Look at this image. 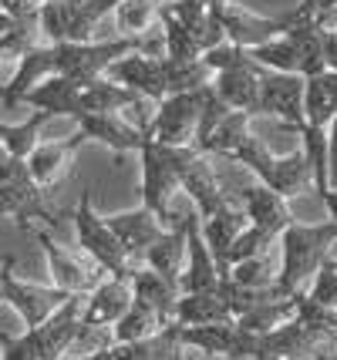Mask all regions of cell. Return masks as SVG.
I'll list each match as a JSON object with an SVG mask.
<instances>
[{"label":"cell","mask_w":337,"mask_h":360,"mask_svg":"<svg viewBox=\"0 0 337 360\" xmlns=\"http://www.w3.org/2000/svg\"><path fill=\"white\" fill-rule=\"evenodd\" d=\"M280 246V273L276 286L284 297H300L304 283L314 280V273L331 259V250L337 246V222H290L284 236L276 239Z\"/></svg>","instance_id":"obj_1"},{"label":"cell","mask_w":337,"mask_h":360,"mask_svg":"<svg viewBox=\"0 0 337 360\" xmlns=\"http://www.w3.org/2000/svg\"><path fill=\"white\" fill-rule=\"evenodd\" d=\"M139 155H142V205L169 226V199L176 195L182 172L203 152H196L193 145H162V141H155L145 131Z\"/></svg>","instance_id":"obj_2"},{"label":"cell","mask_w":337,"mask_h":360,"mask_svg":"<svg viewBox=\"0 0 337 360\" xmlns=\"http://www.w3.org/2000/svg\"><path fill=\"white\" fill-rule=\"evenodd\" d=\"M0 216H11L20 233H34V222H41L48 233L61 226V212L48 202V188L31 179L24 158H11V165L0 172Z\"/></svg>","instance_id":"obj_3"},{"label":"cell","mask_w":337,"mask_h":360,"mask_svg":"<svg viewBox=\"0 0 337 360\" xmlns=\"http://www.w3.org/2000/svg\"><path fill=\"white\" fill-rule=\"evenodd\" d=\"M229 158H236L240 165H246L260 179V186H267L270 192L284 195V199L304 195L307 188L314 186V169L307 162L304 148L300 152H290V155H273L263 141L250 135Z\"/></svg>","instance_id":"obj_4"},{"label":"cell","mask_w":337,"mask_h":360,"mask_svg":"<svg viewBox=\"0 0 337 360\" xmlns=\"http://www.w3.org/2000/svg\"><path fill=\"white\" fill-rule=\"evenodd\" d=\"M71 222H75V233H78V246L84 250V256L95 263L105 276H115V280H129L135 273V263L129 259L125 246L118 243V236L112 233V226L105 216H98L95 205H91V192L84 188L78 195V205L71 212Z\"/></svg>","instance_id":"obj_5"},{"label":"cell","mask_w":337,"mask_h":360,"mask_svg":"<svg viewBox=\"0 0 337 360\" xmlns=\"http://www.w3.org/2000/svg\"><path fill=\"white\" fill-rule=\"evenodd\" d=\"M14 266H17L14 256H4V263H0V297L17 310V316L24 320V330H34L41 327L54 310H61L71 300V293H61L54 286H34V283L17 280Z\"/></svg>","instance_id":"obj_6"},{"label":"cell","mask_w":337,"mask_h":360,"mask_svg":"<svg viewBox=\"0 0 337 360\" xmlns=\"http://www.w3.org/2000/svg\"><path fill=\"white\" fill-rule=\"evenodd\" d=\"M209 14L216 17V24L223 27L226 41L229 44L243 47V51H253V47L267 44V41H276L290 31L293 24V14L287 17H260V14H250L246 7L233 4V0H220L209 7Z\"/></svg>","instance_id":"obj_7"},{"label":"cell","mask_w":337,"mask_h":360,"mask_svg":"<svg viewBox=\"0 0 337 360\" xmlns=\"http://www.w3.org/2000/svg\"><path fill=\"white\" fill-rule=\"evenodd\" d=\"M203 91V88H199ZM199 91L193 94H169L159 101V111L148 118L145 131L162 145H193L196 128H199Z\"/></svg>","instance_id":"obj_8"},{"label":"cell","mask_w":337,"mask_h":360,"mask_svg":"<svg viewBox=\"0 0 337 360\" xmlns=\"http://www.w3.org/2000/svg\"><path fill=\"white\" fill-rule=\"evenodd\" d=\"M31 236L37 239V246L44 250V256H48L54 290L71 293V297H88L98 283L105 280V273H101V269H98V266H84L81 259H75V256H71V252H68L65 246L54 239V233H48L44 226H41V229H34Z\"/></svg>","instance_id":"obj_9"},{"label":"cell","mask_w":337,"mask_h":360,"mask_svg":"<svg viewBox=\"0 0 337 360\" xmlns=\"http://www.w3.org/2000/svg\"><path fill=\"white\" fill-rule=\"evenodd\" d=\"M81 310H84V297H71L41 327L24 330L37 360H65L71 354V347H75V340L81 333Z\"/></svg>","instance_id":"obj_10"},{"label":"cell","mask_w":337,"mask_h":360,"mask_svg":"<svg viewBox=\"0 0 337 360\" xmlns=\"http://www.w3.org/2000/svg\"><path fill=\"white\" fill-rule=\"evenodd\" d=\"M304 81L300 75H280V71H263L260 75V115L280 118L287 125H304Z\"/></svg>","instance_id":"obj_11"},{"label":"cell","mask_w":337,"mask_h":360,"mask_svg":"<svg viewBox=\"0 0 337 360\" xmlns=\"http://www.w3.org/2000/svg\"><path fill=\"white\" fill-rule=\"evenodd\" d=\"M105 78L135 91L139 98L148 101H162L165 98V54L152 58V54H129L122 61H115Z\"/></svg>","instance_id":"obj_12"},{"label":"cell","mask_w":337,"mask_h":360,"mask_svg":"<svg viewBox=\"0 0 337 360\" xmlns=\"http://www.w3.org/2000/svg\"><path fill=\"white\" fill-rule=\"evenodd\" d=\"M186 266L179 273V293H206L220 286V269L212 263V252L206 250V239L199 233V212L186 216Z\"/></svg>","instance_id":"obj_13"},{"label":"cell","mask_w":337,"mask_h":360,"mask_svg":"<svg viewBox=\"0 0 337 360\" xmlns=\"http://www.w3.org/2000/svg\"><path fill=\"white\" fill-rule=\"evenodd\" d=\"M240 209L246 212L250 226H257L260 233H267L270 239H280L290 222H297L293 212H290L287 199L270 192L267 186H260V182L257 186H246L240 192Z\"/></svg>","instance_id":"obj_14"},{"label":"cell","mask_w":337,"mask_h":360,"mask_svg":"<svg viewBox=\"0 0 337 360\" xmlns=\"http://www.w3.org/2000/svg\"><path fill=\"white\" fill-rule=\"evenodd\" d=\"M260 75L263 68L253 61H243L236 68H226L220 75H212V91L220 94L229 111H246V115H257L260 105Z\"/></svg>","instance_id":"obj_15"},{"label":"cell","mask_w":337,"mask_h":360,"mask_svg":"<svg viewBox=\"0 0 337 360\" xmlns=\"http://www.w3.org/2000/svg\"><path fill=\"white\" fill-rule=\"evenodd\" d=\"M129 307H132V283L105 276V280L84 297L81 327H115V323L125 316Z\"/></svg>","instance_id":"obj_16"},{"label":"cell","mask_w":337,"mask_h":360,"mask_svg":"<svg viewBox=\"0 0 337 360\" xmlns=\"http://www.w3.org/2000/svg\"><path fill=\"white\" fill-rule=\"evenodd\" d=\"M108 226H112V233L118 236V243L125 246L129 252V259L135 263L139 256H145V250L159 239L169 226L155 216V212H148L145 205L139 209H132V212H118V216H108Z\"/></svg>","instance_id":"obj_17"},{"label":"cell","mask_w":337,"mask_h":360,"mask_svg":"<svg viewBox=\"0 0 337 360\" xmlns=\"http://www.w3.org/2000/svg\"><path fill=\"white\" fill-rule=\"evenodd\" d=\"M78 131L84 135V141H101L112 152H139L145 141V131L139 125L125 122L122 115H78Z\"/></svg>","instance_id":"obj_18"},{"label":"cell","mask_w":337,"mask_h":360,"mask_svg":"<svg viewBox=\"0 0 337 360\" xmlns=\"http://www.w3.org/2000/svg\"><path fill=\"white\" fill-rule=\"evenodd\" d=\"M54 75V47L51 44H41L27 51L20 61H17V71L14 78L7 81V84H0V101H4V108L14 111L20 101H24V94L37 88L44 78Z\"/></svg>","instance_id":"obj_19"},{"label":"cell","mask_w":337,"mask_h":360,"mask_svg":"<svg viewBox=\"0 0 337 360\" xmlns=\"http://www.w3.org/2000/svg\"><path fill=\"white\" fill-rule=\"evenodd\" d=\"M179 188L193 199L196 212H199V219H209V216H216L220 209H226V205L233 202L229 195H226L223 188H220V179H216V172H212V165H209L206 155H199L182 172V182H179Z\"/></svg>","instance_id":"obj_20"},{"label":"cell","mask_w":337,"mask_h":360,"mask_svg":"<svg viewBox=\"0 0 337 360\" xmlns=\"http://www.w3.org/2000/svg\"><path fill=\"white\" fill-rule=\"evenodd\" d=\"M203 226H199V233H203V239H206V250L212 252V263H216V269H220V280L226 276V252H229V246L236 243V236L250 226V219H246V212H243L236 202H229L226 209H220L216 216H209V219H199Z\"/></svg>","instance_id":"obj_21"},{"label":"cell","mask_w":337,"mask_h":360,"mask_svg":"<svg viewBox=\"0 0 337 360\" xmlns=\"http://www.w3.org/2000/svg\"><path fill=\"white\" fill-rule=\"evenodd\" d=\"M186 239H189V233H186V219H182V222H176V226H169V229L145 250L142 263L152 269V273H159L165 283L179 286V273L186 266Z\"/></svg>","instance_id":"obj_22"},{"label":"cell","mask_w":337,"mask_h":360,"mask_svg":"<svg viewBox=\"0 0 337 360\" xmlns=\"http://www.w3.org/2000/svg\"><path fill=\"white\" fill-rule=\"evenodd\" d=\"M118 360H189V347L182 344V323H169L159 333L135 340V344H115Z\"/></svg>","instance_id":"obj_23"},{"label":"cell","mask_w":337,"mask_h":360,"mask_svg":"<svg viewBox=\"0 0 337 360\" xmlns=\"http://www.w3.org/2000/svg\"><path fill=\"white\" fill-rule=\"evenodd\" d=\"M20 105H31L34 111H48V115H71V118H78L81 111V84L71 78H61V75H51L44 78L37 88L24 94V101Z\"/></svg>","instance_id":"obj_24"},{"label":"cell","mask_w":337,"mask_h":360,"mask_svg":"<svg viewBox=\"0 0 337 360\" xmlns=\"http://www.w3.org/2000/svg\"><path fill=\"white\" fill-rule=\"evenodd\" d=\"M81 141H84L81 131H75V135L65 141H41L31 155H27V172H31L34 182L41 188L54 186V182L61 179V172L68 169V158L75 155V148H78Z\"/></svg>","instance_id":"obj_25"},{"label":"cell","mask_w":337,"mask_h":360,"mask_svg":"<svg viewBox=\"0 0 337 360\" xmlns=\"http://www.w3.org/2000/svg\"><path fill=\"white\" fill-rule=\"evenodd\" d=\"M337 118V71H324L304 81V125L327 131Z\"/></svg>","instance_id":"obj_26"},{"label":"cell","mask_w":337,"mask_h":360,"mask_svg":"<svg viewBox=\"0 0 337 360\" xmlns=\"http://www.w3.org/2000/svg\"><path fill=\"white\" fill-rule=\"evenodd\" d=\"M176 323L182 327H206V323H226L233 320L226 300L220 297V290H206V293H179L176 303Z\"/></svg>","instance_id":"obj_27"},{"label":"cell","mask_w":337,"mask_h":360,"mask_svg":"<svg viewBox=\"0 0 337 360\" xmlns=\"http://www.w3.org/2000/svg\"><path fill=\"white\" fill-rule=\"evenodd\" d=\"M132 300L152 307L165 320H176L172 314H176V303H179V286L165 283L159 273H152L148 266H135V273H132Z\"/></svg>","instance_id":"obj_28"},{"label":"cell","mask_w":337,"mask_h":360,"mask_svg":"<svg viewBox=\"0 0 337 360\" xmlns=\"http://www.w3.org/2000/svg\"><path fill=\"white\" fill-rule=\"evenodd\" d=\"M139 101L142 98L135 91H129V88H122V84H115L108 78H98L81 88L78 115H118V111H125V108H139Z\"/></svg>","instance_id":"obj_29"},{"label":"cell","mask_w":337,"mask_h":360,"mask_svg":"<svg viewBox=\"0 0 337 360\" xmlns=\"http://www.w3.org/2000/svg\"><path fill=\"white\" fill-rule=\"evenodd\" d=\"M169 323H172V320H165L162 314H155L152 307L132 300V307L125 310V316L112 327V340L115 344H135V340H145V337L159 333V330L169 327Z\"/></svg>","instance_id":"obj_30"},{"label":"cell","mask_w":337,"mask_h":360,"mask_svg":"<svg viewBox=\"0 0 337 360\" xmlns=\"http://www.w3.org/2000/svg\"><path fill=\"white\" fill-rule=\"evenodd\" d=\"M246 58L253 64H260L263 71H280V75H300L304 78V61H300V51L293 47L287 34L276 37V41H267V44L246 51Z\"/></svg>","instance_id":"obj_31"},{"label":"cell","mask_w":337,"mask_h":360,"mask_svg":"<svg viewBox=\"0 0 337 360\" xmlns=\"http://www.w3.org/2000/svg\"><path fill=\"white\" fill-rule=\"evenodd\" d=\"M293 316H297V300L284 297V300H273V303H263V307L250 310V314H243L240 320H236V327L246 330V333H257V337H267V333H273L276 327H284Z\"/></svg>","instance_id":"obj_32"},{"label":"cell","mask_w":337,"mask_h":360,"mask_svg":"<svg viewBox=\"0 0 337 360\" xmlns=\"http://www.w3.org/2000/svg\"><path fill=\"white\" fill-rule=\"evenodd\" d=\"M51 118H54V115H48V111H34L31 118L20 122V125L0 122V145L14 158H24V162H27V155L41 145V141H37V131H41V125H48Z\"/></svg>","instance_id":"obj_33"},{"label":"cell","mask_w":337,"mask_h":360,"mask_svg":"<svg viewBox=\"0 0 337 360\" xmlns=\"http://www.w3.org/2000/svg\"><path fill=\"white\" fill-rule=\"evenodd\" d=\"M159 24H162V44H165V58L172 61H199L203 58V44L193 34L179 24L176 17L165 11V4L159 7Z\"/></svg>","instance_id":"obj_34"},{"label":"cell","mask_w":337,"mask_h":360,"mask_svg":"<svg viewBox=\"0 0 337 360\" xmlns=\"http://www.w3.org/2000/svg\"><path fill=\"white\" fill-rule=\"evenodd\" d=\"M273 250H276V246H273ZM273 250L260 252V256L246 259L240 266H233L226 280H233L236 286H246V290H270V286H276L280 266H276V259H273Z\"/></svg>","instance_id":"obj_35"},{"label":"cell","mask_w":337,"mask_h":360,"mask_svg":"<svg viewBox=\"0 0 337 360\" xmlns=\"http://www.w3.org/2000/svg\"><path fill=\"white\" fill-rule=\"evenodd\" d=\"M250 118H253V115H246V111H233L223 125H220L206 141H203V148H199V152H203V155L216 152V155L229 158L243 145V141L250 139V131H246V128H250Z\"/></svg>","instance_id":"obj_36"},{"label":"cell","mask_w":337,"mask_h":360,"mask_svg":"<svg viewBox=\"0 0 337 360\" xmlns=\"http://www.w3.org/2000/svg\"><path fill=\"white\" fill-rule=\"evenodd\" d=\"M162 0H122L115 7V24L125 37H142L148 34L152 20H159Z\"/></svg>","instance_id":"obj_37"},{"label":"cell","mask_w":337,"mask_h":360,"mask_svg":"<svg viewBox=\"0 0 337 360\" xmlns=\"http://www.w3.org/2000/svg\"><path fill=\"white\" fill-rule=\"evenodd\" d=\"M199 98H203V105H199V128H196V141H193L196 152H199V148H203V141H206L216 128L223 125L229 115H233V111L220 101V94L212 91V84H206V88L199 91Z\"/></svg>","instance_id":"obj_38"},{"label":"cell","mask_w":337,"mask_h":360,"mask_svg":"<svg viewBox=\"0 0 337 360\" xmlns=\"http://www.w3.org/2000/svg\"><path fill=\"white\" fill-rule=\"evenodd\" d=\"M273 246H276V239H270L267 233H260L257 226H246V229L236 236V243L229 246V252H226V276H229V269L233 266H240V263L253 259V256H260V252L273 250Z\"/></svg>","instance_id":"obj_39"},{"label":"cell","mask_w":337,"mask_h":360,"mask_svg":"<svg viewBox=\"0 0 337 360\" xmlns=\"http://www.w3.org/2000/svg\"><path fill=\"white\" fill-rule=\"evenodd\" d=\"M310 303H321V307H331L337 310V259H324V266L314 273L310 280V290L304 293Z\"/></svg>","instance_id":"obj_40"},{"label":"cell","mask_w":337,"mask_h":360,"mask_svg":"<svg viewBox=\"0 0 337 360\" xmlns=\"http://www.w3.org/2000/svg\"><path fill=\"white\" fill-rule=\"evenodd\" d=\"M297 300V320L310 330H321V333H334L337 337V310L331 307H321V303H310V300L300 293Z\"/></svg>","instance_id":"obj_41"},{"label":"cell","mask_w":337,"mask_h":360,"mask_svg":"<svg viewBox=\"0 0 337 360\" xmlns=\"http://www.w3.org/2000/svg\"><path fill=\"white\" fill-rule=\"evenodd\" d=\"M243 61H250V58H246V51L236 47V44H229V41L209 47L206 54H203V64H206L212 75H220V71H226V68H236V64H243Z\"/></svg>","instance_id":"obj_42"},{"label":"cell","mask_w":337,"mask_h":360,"mask_svg":"<svg viewBox=\"0 0 337 360\" xmlns=\"http://www.w3.org/2000/svg\"><path fill=\"white\" fill-rule=\"evenodd\" d=\"M0 360H37L31 340H27V333H20V337H4V340H0Z\"/></svg>","instance_id":"obj_43"},{"label":"cell","mask_w":337,"mask_h":360,"mask_svg":"<svg viewBox=\"0 0 337 360\" xmlns=\"http://www.w3.org/2000/svg\"><path fill=\"white\" fill-rule=\"evenodd\" d=\"M327 175H331V188H337V118L327 128Z\"/></svg>","instance_id":"obj_44"},{"label":"cell","mask_w":337,"mask_h":360,"mask_svg":"<svg viewBox=\"0 0 337 360\" xmlns=\"http://www.w3.org/2000/svg\"><path fill=\"white\" fill-rule=\"evenodd\" d=\"M65 360H118V357H115L112 347H105V350H91V354H75V357H65Z\"/></svg>","instance_id":"obj_45"},{"label":"cell","mask_w":337,"mask_h":360,"mask_svg":"<svg viewBox=\"0 0 337 360\" xmlns=\"http://www.w3.org/2000/svg\"><path fill=\"white\" fill-rule=\"evenodd\" d=\"M324 209H327V216H331V222H337V188H327L321 195Z\"/></svg>","instance_id":"obj_46"},{"label":"cell","mask_w":337,"mask_h":360,"mask_svg":"<svg viewBox=\"0 0 337 360\" xmlns=\"http://www.w3.org/2000/svg\"><path fill=\"white\" fill-rule=\"evenodd\" d=\"M11 152H7V148H4V145H0V172H4V169H7V165H11Z\"/></svg>","instance_id":"obj_47"},{"label":"cell","mask_w":337,"mask_h":360,"mask_svg":"<svg viewBox=\"0 0 337 360\" xmlns=\"http://www.w3.org/2000/svg\"><path fill=\"white\" fill-rule=\"evenodd\" d=\"M4 7H7V0H0V11H4Z\"/></svg>","instance_id":"obj_48"},{"label":"cell","mask_w":337,"mask_h":360,"mask_svg":"<svg viewBox=\"0 0 337 360\" xmlns=\"http://www.w3.org/2000/svg\"><path fill=\"white\" fill-rule=\"evenodd\" d=\"M37 4H48V0H37Z\"/></svg>","instance_id":"obj_49"},{"label":"cell","mask_w":337,"mask_h":360,"mask_svg":"<svg viewBox=\"0 0 337 360\" xmlns=\"http://www.w3.org/2000/svg\"><path fill=\"white\" fill-rule=\"evenodd\" d=\"M0 61H4V58H0Z\"/></svg>","instance_id":"obj_50"},{"label":"cell","mask_w":337,"mask_h":360,"mask_svg":"<svg viewBox=\"0 0 337 360\" xmlns=\"http://www.w3.org/2000/svg\"><path fill=\"white\" fill-rule=\"evenodd\" d=\"M0 300H4V297H0Z\"/></svg>","instance_id":"obj_51"}]
</instances>
